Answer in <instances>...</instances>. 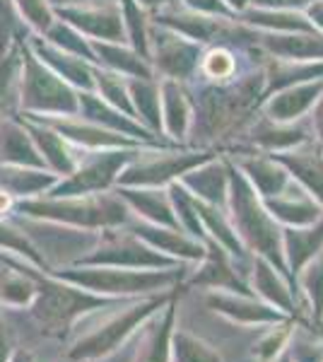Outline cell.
<instances>
[{
  "label": "cell",
  "mask_w": 323,
  "mask_h": 362,
  "mask_svg": "<svg viewBox=\"0 0 323 362\" xmlns=\"http://www.w3.org/2000/svg\"><path fill=\"white\" fill-rule=\"evenodd\" d=\"M162 305H164V297H152V300H143V302H138V305H131L123 309V312L109 317L102 326H97V331H92L90 336L82 338L78 343V348L73 350V358H102V355H109L111 350L119 348L145 319H150L152 314L160 312Z\"/></svg>",
  "instance_id": "obj_1"
},
{
  "label": "cell",
  "mask_w": 323,
  "mask_h": 362,
  "mask_svg": "<svg viewBox=\"0 0 323 362\" xmlns=\"http://www.w3.org/2000/svg\"><path fill=\"white\" fill-rule=\"evenodd\" d=\"M205 305L215 314L225 317L227 321L237 326H249V329H261V326L278 324L287 319V314L278 312L268 302L258 300L256 295H237V293H222V290H210L205 295Z\"/></svg>",
  "instance_id": "obj_2"
},
{
  "label": "cell",
  "mask_w": 323,
  "mask_h": 362,
  "mask_svg": "<svg viewBox=\"0 0 323 362\" xmlns=\"http://www.w3.org/2000/svg\"><path fill=\"white\" fill-rule=\"evenodd\" d=\"M174 273H135V271H92L87 276H78L80 283L97 293H121V295H138V293H155L164 290L174 283Z\"/></svg>",
  "instance_id": "obj_3"
},
{
  "label": "cell",
  "mask_w": 323,
  "mask_h": 362,
  "mask_svg": "<svg viewBox=\"0 0 323 362\" xmlns=\"http://www.w3.org/2000/svg\"><path fill=\"white\" fill-rule=\"evenodd\" d=\"M249 288L258 300L268 302L270 307H275L278 312L287 314V317H295V312H297L295 295H292V290H290V285H287L283 273H280L273 264H268L266 259H256L254 278H251Z\"/></svg>",
  "instance_id": "obj_4"
},
{
  "label": "cell",
  "mask_w": 323,
  "mask_h": 362,
  "mask_svg": "<svg viewBox=\"0 0 323 362\" xmlns=\"http://www.w3.org/2000/svg\"><path fill=\"white\" fill-rule=\"evenodd\" d=\"M174 305L167 307L162 317H155L138 346L135 362H172V334H174Z\"/></svg>",
  "instance_id": "obj_5"
},
{
  "label": "cell",
  "mask_w": 323,
  "mask_h": 362,
  "mask_svg": "<svg viewBox=\"0 0 323 362\" xmlns=\"http://www.w3.org/2000/svg\"><path fill=\"white\" fill-rule=\"evenodd\" d=\"M196 285H203V288H213V290H222V293H237V295H254L251 288L244 283L242 278L237 276V268L229 264V259L225 256V251L217 249L210 261L205 264L201 271L193 278Z\"/></svg>",
  "instance_id": "obj_6"
},
{
  "label": "cell",
  "mask_w": 323,
  "mask_h": 362,
  "mask_svg": "<svg viewBox=\"0 0 323 362\" xmlns=\"http://www.w3.org/2000/svg\"><path fill=\"white\" fill-rule=\"evenodd\" d=\"M295 326L297 324L292 317L278 321V324L266 326V331L258 336V341L254 343V348H251V358H254L256 362L278 360L280 355L287 350V346H290V338H292V334H295Z\"/></svg>",
  "instance_id": "obj_7"
},
{
  "label": "cell",
  "mask_w": 323,
  "mask_h": 362,
  "mask_svg": "<svg viewBox=\"0 0 323 362\" xmlns=\"http://www.w3.org/2000/svg\"><path fill=\"white\" fill-rule=\"evenodd\" d=\"M287 259H290V271L292 276H297L311 259H316V254L323 247V225L316 230H290L287 232Z\"/></svg>",
  "instance_id": "obj_8"
},
{
  "label": "cell",
  "mask_w": 323,
  "mask_h": 362,
  "mask_svg": "<svg viewBox=\"0 0 323 362\" xmlns=\"http://www.w3.org/2000/svg\"><path fill=\"white\" fill-rule=\"evenodd\" d=\"M172 362H225L220 353L205 343L203 338L189 334V331L174 329L172 334Z\"/></svg>",
  "instance_id": "obj_9"
},
{
  "label": "cell",
  "mask_w": 323,
  "mask_h": 362,
  "mask_svg": "<svg viewBox=\"0 0 323 362\" xmlns=\"http://www.w3.org/2000/svg\"><path fill=\"white\" fill-rule=\"evenodd\" d=\"M297 283H299V288L304 290V295H307L314 321L321 324V319H323V256L321 259H311L309 264L297 273Z\"/></svg>",
  "instance_id": "obj_10"
},
{
  "label": "cell",
  "mask_w": 323,
  "mask_h": 362,
  "mask_svg": "<svg viewBox=\"0 0 323 362\" xmlns=\"http://www.w3.org/2000/svg\"><path fill=\"white\" fill-rule=\"evenodd\" d=\"M287 350H290L295 362H321L323 360V343L319 338H311V336H297V326H295V334L290 338Z\"/></svg>",
  "instance_id": "obj_11"
},
{
  "label": "cell",
  "mask_w": 323,
  "mask_h": 362,
  "mask_svg": "<svg viewBox=\"0 0 323 362\" xmlns=\"http://www.w3.org/2000/svg\"><path fill=\"white\" fill-rule=\"evenodd\" d=\"M208 70H210V73H213V75L229 73V70H232V58H229L227 54H215L213 58H210Z\"/></svg>",
  "instance_id": "obj_12"
},
{
  "label": "cell",
  "mask_w": 323,
  "mask_h": 362,
  "mask_svg": "<svg viewBox=\"0 0 323 362\" xmlns=\"http://www.w3.org/2000/svg\"><path fill=\"white\" fill-rule=\"evenodd\" d=\"M273 362H295V360H292L290 350H285V353H283V355H280V358H278V360H273Z\"/></svg>",
  "instance_id": "obj_13"
},
{
  "label": "cell",
  "mask_w": 323,
  "mask_h": 362,
  "mask_svg": "<svg viewBox=\"0 0 323 362\" xmlns=\"http://www.w3.org/2000/svg\"><path fill=\"white\" fill-rule=\"evenodd\" d=\"M321 362H323V360H321Z\"/></svg>",
  "instance_id": "obj_14"
}]
</instances>
